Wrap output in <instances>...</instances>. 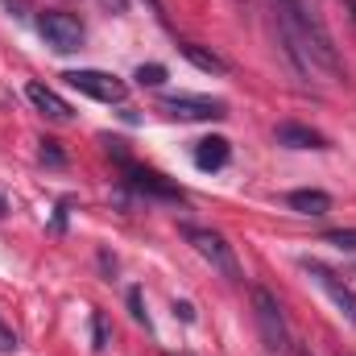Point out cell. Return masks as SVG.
<instances>
[{"label":"cell","mask_w":356,"mask_h":356,"mask_svg":"<svg viewBox=\"0 0 356 356\" xmlns=\"http://www.w3.org/2000/svg\"><path fill=\"white\" fill-rule=\"evenodd\" d=\"M277 13V33H282V50L294 63L298 75H315L327 71L332 79H344V63L340 50L315 8V0H273Z\"/></svg>","instance_id":"cell-1"},{"label":"cell","mask_w":356,"mask_h":356,"mask_svg":"<svg viewBox=\"0 0 356 356\" xmlns=\"http://www.w3.org/2000/svg\"><path fill=\"white\" fill-rule=\"evenodd\" d=\"M178 236L207 261V266L216 269V273H224V277H232V282H241V266H236V257H232V249L224 245V236L220 232H211V228H195V224H182L178 228Z\"/></svg>","instance_id":"cell-2"},{"label":"cell","mask_w":356,"mask_h":356,"mask_svg":"<svg viewBox=\"0 0 356 356\" xmlns=\"http://www.w3.org/2000/svg\"><path fill=\"white\" fill-rule=\"evenodd\" d=\"M253 315H257V327H261V340H266L269 353H290V327H286V315L277 307V298L269 294L266 286L253 290Z\"/></svg>","instance_id":"cell-3"},{"label":"cell","mask_w":356,"mask_h":356,"mask_svg":"<svg viewBox=\"0 0 356 356\" xmlns=\"http://www.w3.org/2000/svg\"><path fill=\"white\" fill-rule=\"evenodd\" d=\"M38 33L46 38V46H54L58 54H75V50H83V21L79 17H71V13H42L38 17Z\"/></svg>","instance_id":"cell-4"},{"label":"cell","mask_w":356,"mask_h":356,"mask_svg":"<svg viewBox=\"0 0 356 356\" xmlns=\"http://www.w3.org/2000/svg\"><path fill=\"white\" fill-rule=\"evenodd\" d=\"M63 79H67V88L83 91L99 104H124V95H129V83L108 75V71H67Z\"/></svg>","instance_id":"cell-5"},{"label":"cell","mask_w":356,"mask_h":356,"mask_svg":"<svg viewBox=\"0 0 356 356\" xmlns=\"http://www.w3.org/2000/svg\"><path fill=\"white\" fill-rule=\"evenodd\" d=\"M162 112L178 116V120H224L228 116V104L224 99H211V95H162Z\"/></svg>","instance_id":"cell-6"},{"label":"cell","mask_w":356,"mask_h":356,"mask_svg":"<svg viewBox=\"0 0 356 356\" xmlns=\"http://www.w3.org/2000/svg\"><path fill=\"white\" fill-rule=\"evenodd\" d=\"M302 269L319 282V290L336 302V311H340V315L356 327V294H353V286H348V282H340V273H336V269H327L323 261H302Z\"/></svg>","instance_id":"cell-7"},{"label":"cell","mask_w":356,"mask_h":356,"mask_svg":"<svg viewBox=\"0 0 356 356\" xmlns=\"http://www.w3.org/2000/svg\"><path fill=\"white\" fill-rule=\"evenodd\" d=\"M124 175H129V186L141 191V195H154V199H166V203H186V191L175 186V182H166L162 175L137 170V166H129V162H124Z\"/></svg>","instance_id":"cell-8"},{"label":"cell","mask_w":356,"mask_h":356,"mask_svg":"<svg viewBox=\"0 0 356 356\" xmlns=\"http://www.w3.org/2000/svg\"><path fill=\"white\" fill-rule=\"evenodd\" d=\"M273 141L286 145V149H332V141H327L319 129H311V124H294V120H282V124L273 129Z\"/></svg>","instance_id":"cell-9"},{"label":"cell","mask_w":356,"mask_h":356,"mask_svg":"<svg viewBox=\"0 0 356 356\" xmlns=\"http://www.w3.org/2000/svg\"><path fill=\"white\" fill-rule=\"evenodd\" d=\"M25 95H29V104H33L42 116H50V120H58V124H67V120L75 116V112H71V104H67L58 91H50L46 83H29V88H25Z\"/></svg>","instance_id":"cell-10"},{"label":"cell","mask_w":356,"mask_h":356,"mask_svg":"<svg viewBox=\"0 0 356 356\" xmlns=\"http://www.w3.org/2000/svg\"><path fill=\"white\" fill-rule=\"evenodd\" d=\"M228 158H232L228 137H203L195 145V166L199 170H220V166H228Z\"/></svg>","instance_id":"cell-11"},{"label":"cell","mask_w":356,"mask_h":356,"mask_svg":"<svg viewBox=\"0 0 356 356\" xmlns=\"http://www.w3.org/2000/svg\"><path fill=\"white\" fill-rule=\"evenodd\" d=\"M286 207L290 211H298V216H327L332 211V195L327 191H290L286 195Z\"/></svg>","instance_id":"cell-12"},{"label":"cell","mask_w":356,"mask_h":356,"mask_svg":"<svg viewBox=\"0 0 356 356\" xmlns=\"http://www.w3.org/2000/svg\"><path fill=\"white\" fill-rule=\"evenodd\" d=\"M178 50H182V58H191L199 71H207V75H228V63H224L216 50H203V46H195V42H178Z\"/></svg>","instance_id":"cell-13"},{"label":"cell","mask_w":356,"mask_h":356,"mask_svg":"<svg viewBox=\"0 0 356 356\" xmlns=\"http://www.w3.org/2000/svg\"><path fill=\"white\" fill-rule=\"evenodd\" d=\"M141 88H162L166 83V67H158V63H149V67H137V75H133Z\"/></svg>","instance_id":"cell-14"},{"label":"cell","mask_w":356,"mask_h":356,"mask_svg":"<svg viewBox=\"0 0 356 356\" xmlns=\"http://www.w3.org/2000/svg\"><path fill=\"white\" fill-rule=\"evenodd\" d=\"M323 241L336 245V249H344V253H356V228H336V232H327Z\"/></svg>","instance_id":"cell-15"},{"label":"cell","mask_w":356,"mask_h":356,"mask_svg":"<svg viewBox=\"0 0 356 356\" xmlns=\"http://www.w3.org/2000/svg\"><path fill=\"white\" fill-rule=\"evenodd\" d=\"M91 340H95V344H91L95 353H104V348H108V323H104V315H99V311L91 315Z\"/></svg>","instance_id":"cell-16"},{"label":"cell","mask_w":356,"mask_h":356,"mask_svg":"<svg viewBox=\"0 0 356 356\" xmlns=\"http://www.w3.org/2000/svg\"><path fill=\"white\" fill-rule=\"evenodd\" d=\"M42 162H50V166H63L67 162L63 149H58V141H42Z\"/></svg>","instance_id":"cell-17"},{"label":"cell","mask_w":356,"mask_h":356,"mask_svg":"<svg viewBox=\"0 0 356 356\" xmlns=\"http://www.w3.org/2000/svg\"><path fill=\"white\" fill-rule=\"evenodd\" d=\"M129 311L137 323H145V311H141V290H129Z\"/></svg>","instance_id":"cell-18"},{"label":"cell","mask_w":356,"mask_h":356,"mask_svg":"<svg viewBox=\"0 0 356 356\" xmlns=\"http://www.w3.org/2000/svg\"><path fill=\"white\" fill-rule=\"evenodd\" d=\"M175 315H178V319H186V323H191V319H195V307H191V302H175Z\"/></svg>","instance_id":"cell-19"},{"label":"cell","mask_w":356,"mask_h":356,"mask_svg":"<svg viewBox=\"0 0 356 356\" xmlns=\"http://www.w3.org/2000/svg\"><path fill=\"white\" fill-rule=\"evenodd\" d=\"M0 216H8V207H4V195H0Z\"/></svg>","instance_id":"cell-20"},{"label":"cell","mask_w":356,"mask_h":356,"mask_svg":"<svg viewBox=\"0 0 356 356\" xmlns=\"http://www.w3.org/2000/svg\"><path fill=\"white\" fill-rule=\"evenodd\" d=\"M298 356H311V348H298Z\"/></svg>","instance_id":"cell-21"},{"label":"cell","mask_w":356,"mask_h":356,"mask_svg":"<svg viewBox=\"0 0 356 356\" xmlns=\"http://www.w3.org/2000/svg\"><path fill=\"white\" fill-rule=\"evenodd\" d=\"M348 4H353V13H356V0H348Z\"/></svg>","instance_id":"cell-22"}]
</instances>
